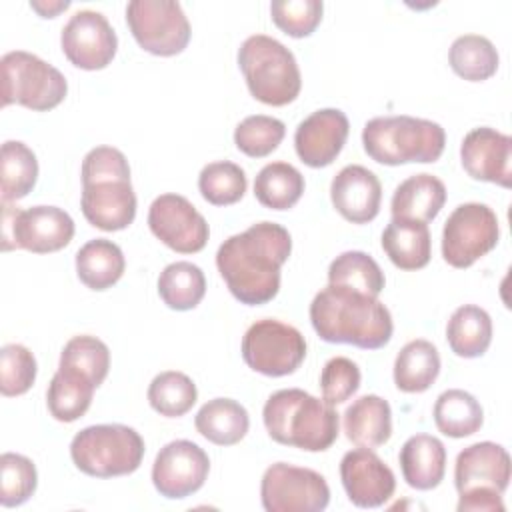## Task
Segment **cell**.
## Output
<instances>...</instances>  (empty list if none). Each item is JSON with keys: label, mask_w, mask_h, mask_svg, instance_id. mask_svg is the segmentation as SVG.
<instances>
[{"label": "cell", "mask_w": 512, "mask_h": 512, "mask_svg": "<svg viewBox=\"0 0 512 512\" xmlns=\"http://www.w3.org/2000/svg\"><path fill=\"white\" fill-rule=\"evenodd\" d=\"M290 252V232L264 220L226 238L216 252V266L238 302L260 306L278 294L280 268Z\"/></svg>", "instance_id": "1"}, {"label": "cell", "mask_w": 512, "mask_h": 512, "mask_svg": "<svg viewBox=\"0 0 512 512\" xmlns=\"http://www.w3.org/2000/svg\"><path fill=\"white\" fill-rule=\"evenodd\" d=\"M310 322L324 342L364 350L384 348L394 332L392 314L378 298L334 284L314 296Z\"/></svg>", "instance_id": "2"}, {"label": "cell", "mask_w": 512, "mask_h": 512, "mask_svg": "<svg viewBox=\"0 0 512 512\" xmlns=\"http://www.w3.org/2000/svg\"><path fill=\"white\" fill-rule=\"evenodd\" d=\"M262 418L274 442L306 452L328 450L336 442L340 428L334 406L300 388H284L270 394Z\"/></svg>", "instance_id": "3"}, {"label": "cell", "mask_w": 512, "mask_h": 512, "mask_svg": "<svg viewBox=\"0 0 512 512\" xmlns=\"http://www.w3.org/2000/svg\"><path fill=\"white\" fill-rule=\"evenodd\" d=\"M446 144L438 122L414 116H376L364 124V152L378 164L400 166L410 162H436Z\"/></svg>", "instance_id": "4"}, {"label": "cell", "mask_w": 512, "mask_h": 512, "mask_svg": "<svg viewBox=\"0 0 512 512\" xmlns=\"http://www.w3.org/2000/svg\"><path fill=\"white\" fill-rule=\"evenodd\" d=\"M238 66L250 94L268 106L294 102L302 88V76L294 54L266 34L248 36L238 48Z\"/></svg>", "instance_id": "5"}, {"label": "cell", "mask_w": 512, "mask_h": 512, "mask_svg": "<svg viewBox=\"0 0 512 512\" xmlns=\"http://www.w3.org/2000/svg\"><path fill=\"white\" fill-rule=\"evenodd\" d=\"M144 450L142 436L126 424L86 426L70 442L74 466L94 478H116L136 472Z\"/></svg>", "instance_id": "6"}, {"label": "cell", "mask_w": 512, "mask_h": 512, "mask_svg": "<svg viewBox=\"0 0 512 512\" xmlns=\"http://www.w3.org/2000/svg\"><path fill=\"white\" fill-rule=\"evenodd\" d=\"M2 68V106L20 104L34 112L56 108L68 92L64 74L24 50L6 52L0 60Z\"/></svg>", "instance_id": "7"}, {"label": "cell", "mask_w": 512, "mask_h": 512, "mask_svg": "<svg viewBox=\"0 0 512 512\" xmlns=\"http://www.w3.org/2000/svg\"><path fill=\"white\" fill-rule=\"evenodd\" d=\"M242 358L248 368L264 376H288L304 362L306 340L298 328L274 318H262L244 332Z\"/></svg>", "instance_id": "8"}, {"label": "cell", "mask_w": 512, "mask_h": 512, "mask_svg": "<svg viewBox=\"0 0 512 512\" xmlns=\"http://www.w3.org/2000/svg\"><path fill=\"white\" fill-rule=\"evenodd\" d=\"M500 226L496 212L480 202H464L452 210L442 230V258L452 268H470L496 248Z\"/></svg>", "instance_id": "9"}, {"label": "cell", "mask_w": 512, "mask_h": 512, "mask_svg": "<svg viewBox=\"0 0 512 512\" xmlns=\"http://www.w3.org/2000/svg\"><path fill=\"white\" fill-rule=\"evenodd\" d=\"M126 24L138 46L154 56L180 54L192 36L182 6L172 0L128 2Z\"/></svg>", "instance_id": "10"}, {"label": "cell", "mask_w": 512, "mask_h": 512, "mask_svg": "<svg viewBox=\"0 0 512 512\" xmlns=\"http://www.w3.org/2000/svg\"><path fill=\"white\" fill-rule=\"evenodd\" d=\"M74 238L72 216L58 206H32L26 210L4 204L2 240L4 250L22 248L34 254L58 252Z\"/></svg>", "instance_id": "11"}, {"label": "cell", "mask_w": 512, "mask_h": 512, "mask_svg": "<svg viewBox=\"0 0 512 512\" xmlns=\"http://www.w3.org/2000/svg\"><path fill=\"white\" fill-rule=\"evenodd\" d=\"M260 500L266 512H320L330 502V488L316 470L276 462L262 476Z\"/></svg>", "instance_id": "12"}, {"label": "cell", "mask_w": 512, "mask_h": 512, "mask_svg": "<svg viewBox=\"0 0 512 512\" xmlns=\"http://www.w3.org/2000/svg\"><path fill=\"white\" fill-rule=\"evenodd\" d=\"M150 232L178 254L200 252L210 236L206 218L180 194H160L148 210Z\"/></svg>", "instance_id": "13"}, {"label": "cell", "mask_w": 512, "mask_h": 512, "mask_svg": "<svg viewBox=\"0 0 512 512\" xmlns=\"http://www.w3.org/2000/svg\"><path fill=\"white\" fill-rule=\"evenodd\" d=\"M208 472L210 458L196 442L172 440L154 458L152 484L160 496L182 500L204 486Z\"/></svg>", "instance_id": "14"}, {"label": "cell", "mask_w": 512, "mask_h": 512, "mask_svg": "<svg viewBox=\"0 0 512 512\" xmlns=\"http://www.w3.org/2000/svg\"><path fill=\"white\" fill-rule=\"evenodd\" d=\"M60 46L68 62L76 68L102 70L114 60L118 38L104 14L78 10L62 28Z\"/></svg>", "instance_id": "15"}, {"label": "cell", "mask_w": 512, "mask_h": 512, "mask_svg": "<svg viewBox=\"0 0 512 512\" xmlns=\"http://www.w3.org/2000/svg\"><path fill=\"white\" fill-rule=\"evenodd\" d=\"M340 480L348 500L358 508H378L396 490V478L390 466L376 452L360 446L342 456Z\"/></svg>", "instance_id": "16"}, {"label": "cell", "mask_w": 512, "mask_h": 512, "mask_svg": "<svg viewBox=\"0 0 512 512\" xmlns=\"http://www.w3.org/2000/svg\"><path fill=\"white\" fill-rule=\"evenodd\" d=\"M462 168L472 180L512 186V138L490 126L470 130L460 144Z\"/></svg>", "instance_id": "17"}, {"label": "cell", "mask_w": 512, "mask_h": 512, "mask_svg": "<svg viewBox=\"0 0 512 512\" xmlns=\"http://www.w3.org/2000/svg\"><path fill=\"white\" fill-rule=\"evenodd\" d=\"M348 132V116L342 110H316L304 118L294 132L296 154L310 168L330 166L342 152Z\"/></svg>", "instance_id": "18"}, {"label": "cell", "mask_w": 512, "mask_h": 512, "mask_svg": "<svg viewBox=\"0 0 512 512\" xmlns=\"http://www.w3.org/2000/svg\"><path fill=\"white\" fill-rule=\"evenodd\" d=\"M510 484V454L496 442H476L456 456L454 486L458 494L492 490L504 494Z\"/></svg>", "instance_id": "19"}, {"label": "cell", "mask_w": 512, "mask_h": 512, "mask_svg": "<svg viewBox=\"0 0 512 512\" xmlns=\"http://www.w3.org/2000/svg\"><path fill=\"white\" fill-rule=\"evenodd\" d=\"M84 218L104 232L128 228L136 218V194L130 180H100L82 184Z\"/></svg>", "instance_id": "20"}, {"label": "cell", "mask_w": 512, "mask_h": 512, "mask_svg": "<svg viewBox=\"0 0 512 512\" xmlns=\"http://www.w3.org/2000/svg\"><path fill=\"white\" fill-rule=\"evenodd\" d=\"M330 200L344 220L352 224H368L380 212L382 186L372 170L360 164H350L332 178Z\"/></svg>", "instance_id": "21"}, {"label": "cell", "mask_w": 512, "mask_h": 512, "mask_svg": "<svg viewBox=\"0 0 512 512\" xmlns=\"http://www.w3.org/2000/svg\"><path fill=\"white\" fill-rule=\"evenodd\" d=\"M398 462L410 488L432 490L444 480L446 448L436 436L414 434L402 444Z\"/></svg>", "instance_id": "22"}, {"label": "cell", "mask_w": 512, "mask_h": 512, "mask_svg": "<svg viewBox=\"0 0 512 512\" xmlns=\"http://www.w3.org/2000/svg\"><path fill=\"white\" fill-rule=\"evenodd\" d=\"M346 438L360 448H378L392 436V410L390 404L376 396L364 394L356 398L344 412Z\"/></svg>", "instance_id": "23"}, {"label": "cell", "mask_w": 512, "mask_h": 512, "mask_svg": "<svg viewBox=\"0 0 512 512\" xmlns=\"http://www.w3.org/2000/svg\"><path fill=\"white\" fill-rule=\"evenodd\" d=\"M446 202V186L432 174H414L400 182L392 194V218L428 224L438 216Z\"/></svg>", "instance_id": "24"}, {"label": "cell", "mask_w": 512, "mask_h": 512, "mask_svg": "<svg viewBox=\"0 0 512 512\" xmlns=\"http://www.w3.org/2000/svg\"><path fill=\"white\" fill-rule=\"evenodd\" d=\"M382 248L400 270H420L430 262L432 240L428 224L392 218L382 232Z\"/></svg>", "instance_id": "25"}, {"label": "cell", "mask_w": 512, "mask_h": 512, "mask_svg": "<svg viewBox=\"0 0 512 512\" xmlns=\"http://www.w3.org/2000/svg\"><path fill=\"white\" fill-rule=\"evenodd\" d=\"M126 260L120 246L108 238L88 240L76 252V274L80 282L96 292L112 288L124 274Z\"/></svg>", "instance_id": "26"}, {"label": "cell", "mask_w": 512, "mask_h": 512, "mask_svg": "<svg viewBox=\"0 0 512 512\" xmlns=\"http://www.w3.org/2000/svg\"><path fill=\"white\" fill-rule=\"evenodd\" d=\"M200 436L218 446L238 444L250 428L246 408L232 398H214L202 404L194 418Z\"/></svg>", "instance_id": "27"}, {"label": "cell", "mask_w": 512, "mask_h": 512, "mask_svg": "<svg viewBox=\"0 0 512 512\" xmlns=\"http://www.w3.org/2000/svg\"><path fill=\"white\" fill-rule=\"evenodd\" d=\"M440 374V354L438 348L416 338L402 346L394 360V384L400 392L418 394L426 392Z\"/></svg>", "instance_id": "28"}, {"label": "cell", "mask_w": 512, "mask_h": 512, "mask_svg": "<svg viewBox=\"0 0 512 512\" xmlns=\"http://www.w3.org/2000/svg\"><path fill=\"white\" fill-rule=\"evenodd\" d=\"M446 340L450 350L460 358L482 356L492 342V318L474 304L456 308L446 326Z\"/></svg>", "instance_id": "29"}, {"label": "cell", "mask_w": 512, "mask_h": 512, "mask_svg": "<svg viewBox=\"0 0 512 512\" xmlns=\"http://www.w3.org/2000/svg\"><path fill=\"white\" fill-rule=\"evenodd\" d=\"M434 424L450 438H466L476 434L484 424L480 402L466 390L450 388L434 402Z\"/></svg>", "instance_id": "30"}, {"label": "cell", "mask_w": 512, "mask_h": 512, "mask_svg": "<svg viewBox=\"0 0 512 512\" xmlns=\"http://www.w3.org/2000/svg\"><path fill=\"white\" fill-rule=\"evenodd\" d=\"M158 294L170 310L196 308L206 294V278L200 266L180 260L168 264L158 276Z\"/></svg>", "instance_id": "31"}, {"label": "cell", "mask_w": 512, "mask_h": 512, "mask_svg": "<svg viewBox=\"0 0 512 512\" xmlns=\"http://www.w3.org/2000/svg\"><path fill=\"white\" fill-rule=\"evenodd\" d=\"M450 68L468 82H484L496 74L500 56L496 46L480 34L458 36L448 50Z\"/></svg>", "instance_id": "32"}, {"label": "cell", "mask_w": 512, "mask_h": 512, "mask_svg": "<svg viewBox=\"0 0 512 512\" xmlns=\"http://www.w3.org/2000/svg\"><path fill=\"white\" fill-rule=\"evenodd\" d=\"M304 194V176L288 162L266 164L254 180L256 200L270 210H288Z\"/></svg>", "instance_id": "33"}, {"label": "cell", "mask_w": 512, "mask_h": 512, "mask_svg": "<svg viewBox=\"0 0 512 512\" xmlns=\"http://www.w3.org/2000/svg\"><path fill=\"white\" fill-rule=\"evenodd\" d=\"M0 176H2V204L16 202L28 196L38 180L36 154L20 140H6L2 144Z\"/></svg>", "instance_id": "34"}, {"label": "cell", "mask_w": 512, "mask_h": 512, "mask_svg": "<svg viewBox=\"0 0 512 512\" xmlns=\"http://www.w3.org/2000/svg\"><path fill=\"white\" fill-rule=\"evenodd\" d=\"M94 390L96 386L92 382L58 368L46 392V404L52 418L58 422H74L82 418L92 404Z\"/></svg>", "instance_id": "35"}, {"label": "cell", "mask_w": 512, "mask_h": 512, "mask_svg": "<svg viewBox=\"0 0 512 512\" xmlns=\"http://www.w3.org/2000/svg\"><path fill=\"white\" fill-rule=\"evenodd\" d=\"M58 368L82 376L98 388L106 380L110 370V350L96 336H74L64 344Z\"/></svg>", "instance_id": "36"}, {"label": "cell", "mask_w": 512, "mask_h": 512, "mask_svg": "<svg viewBox=\"0 0 512 512\" xmlns=\"http://www.w3.org/2000/svg\"><path fill=\"white\" fill-rule=\"evenodd\" d=\"M328 284L346 286L378 298L384 290V272L370 254L348 250L330 262Z\"/></svg>", "instance_id": "37"}, {"label": "cell", "mask_w": 512, "mask_h": 512, "mask_svg": "<svg viewBox=\"0 0 512 512\" xmlns=\"http://www.w3.org/2000/svg\"><path fill=\"white\" fill-rule=\"evenodd\" d=\"M198 390L190 376L178 370H166L152 378L148 386V402L152 410L166 418H178L192 410Z\"/></svg>", "instance_id": "38"}, {"label": "cell", "mask_w": 512, "mask_h": 512, "mask_svg": "<svg viewBox=\"0 0 512 512\" xmlns=\"http://www.w3.org/2000/svg\"><path fill=\"white\" fill-rule=\"evenodd\" d=\"M248 180L244 170L228 160L210 162L200 170L198 190L214 206H230L242 200Z\"/></svg>", "instance_id": "39"}, {"label": "cell", "mask_w": 512, "mask_h": 512, "mask_svg": "<svg viewBox=\"0 0 512 512\" xmlns=\"http://www.w3.org/2000/svg\"><path fill=\"white\" fill-rule=\"evenodd\" d=\"M286 126L282 120L266 114L246 116L234 130L236 148L250 158L272 154L284 140Z\"/></svg>", "instance_id": "40"}, {"label": "cell", "mask_w": 512, "mask_h": 512, "mask_svg": "<svg viewBox=\"0 0 512 512\" xmlns=\"http://www.w3.org/2000/svg\"><path fill=\"white\" fill-rule=\"evenodd\" d=\"M38 486V472L30 458L4 452L0 456V504L14 508L24 504Z\"/></svg>", "instance_id": "41"}, {"label": "cell", "mask_w": 512, "mask_h": 512, "mask_svg": "<svg viewBox=\"0 0 512 512\" xmlns=\"http://www.w3.org/2000/svg\"><path fill=\"white\" fill-rule=\"evenodd\" d=\"M36 358L22 344H4L0 350V392L2 396H22L36 380Z\"/></svg>", "instance_id": "42"}, {"label": "cell", "mask_w": 512, "mask_h": 512, "mask_svg": "<svg viewBox=\"0 0 512 512\" xmlns=\"http://www.w3.org/2000/svg\"><path fill=\"white\" fill-rule=\"evenodd\" d=\"M322 12L320 0H274L270 4L272 22L292 38L310 36L318 28Z\"/></svg>", "instance_id": "43"}, {"label": "cell", "mask_w": 512, "mask_h": 512, "mask_svg": "<svg viewBox=\"0 0 512 512\" xmlns=\"http://www.w3.org/2000/svg\"><path fill=\"white\" fill-rule=\"evenodd\" d=\"M360 368L356 362H352L346 356H334L330 358L320 374V390L322 400L336 406L352 398L360 388Z\"/></svg>", "instance_id": "44"}, {"label": "cell", "mask_w": 512, "mask_h": 512, "mask_svg": "<svg viewBox=\"0 0 512 512\" xmlns=\"http://www.w3.org/2000/svg\"><path fill=\"white\" fill-rule=\"evenodd\" d=\"M82 184L100 180H130V164L114 146H96L82 160Z\"/></svg>", "instance_id": "45"}, {"label": "cell", "mask_w": 512, "mask_h": 512, "mask_svg": "<svg viewBox=\"0 0 512 512\" xmlns=\"http://www.w3.org/2000/svg\"><path fill=\"white\" fill-rule=\"evenodd\" d=\"M458 496V512H504L502 494L498 492L470 490Z\"/></svg>", "instance_id": "46"}, {"label": "cell", "mask_w": 512, "mask_h": 512, "mask_svg": "<svg viewBox=\"0 0 512 512\" xmlns=\"http://www.w3.org/2000/svg\"><path fill=\"white\" fill-rule=\"evenodd\" d=\"M70 6V2L68 0H58V2H38V0H32L30 2V8L32 10H36L42 18H56L62 10H66Z\"/></svg>", "instance_id": "47"}]
</instances>
